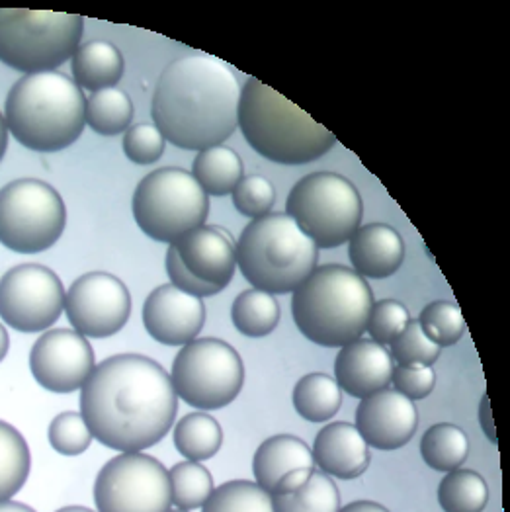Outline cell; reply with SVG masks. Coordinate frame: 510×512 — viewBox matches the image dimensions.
<instances>
[{
    "instance_id": "obj_1",
    "label": "cell",
    "mask_w": 510,
    "mask_h": 512,
    "mask_svg": "<svg viewBox=\"0 0 510 512\" xmlns=\"http://www.w3.org/2000/svg\"><path fill=\"white\" fill-rule=\"evenodd\" d=\"M176 413L178 395L169 372L141 354L106 358L81 389V415L92 438L122 454L161 442Z\"/></svg>"
},
{
    "instance_id": "obj_2",
    "label": "cell",
    "mask_w": 510,
    "mask_h": 512,
    "mask_svg": "<svg viewBox=\"0 0 510 512\" xmlns=\"http://www.w3.org/2000/svg\"><path fill=\"white\" fill-rule=\"evenodd\" d=\"M241 86L233 71L210 55L172 61L159 77L151 116L172 145L206 151L229 139L237 124Z\"/></svg>"
},
{
    "instance_id": "obj_3",
    "label": "cell",
    "mask_w": 510,
    "mask_h": 512,
    "mask_svg": "<svg viewBox=\"0 0 510 512\" xmlns=\"http://www.w3.org/2000/svg\"><path fill=\"white\" fill-rule=\"evenodd\" d=\"M86 98L71 77L49 71L24 75L4 104L8 133L36 153H57L85 131Z\"/></svg>"
},
{
    "instance_id": "obj_4",
    "label": "cell",
    "mask_w": 510,
    "mask_h": 512,
    "mask_svg": "<svg viewBox=\"0 0 510 512\" xmlns=\"http://www.w3.org/2000/svg\"><path fill=\"white\" fill-rule=\"evenodd\" d=\"M237 124L256 153L278 165L313 163L337 143L333 131L258 79L241 88Z\"/></svg>"
},
{
    "instance_id": "obj_5",
    "label": "cell",
    "mask_w": 510,
    "mask_h": 512,
    "mask_svg": "<svg viewBox=\"0 0 510 512\" xmlns=\"http://www.w3.org/2000/svg\"><path fill=\"white\" fill-rule=\"evenodd\" d=\"M374 305L366 278L348 266H317L292 298V315L307 341L342 348L362 339Z\"/></svg>"
},
{
    "instance_id": "obj_6",
    "label": "cell",
    "mask_w": 510,
    "mask_h": 512,
    "mask_svg": "<svg viewBox=\"0 0 510 512\" xmlns=\"http://www.w3.org/2000/svg\"><path fill=\"white\" fill-rule=\"evenodd\" d=\"M319 249L288 214L253 219L237 243V266L266 294H294L317 268Z\"/></svg>"
},
{
    "instance_id": "obj_7",
    "label": "cell",
    "mask_w": 510,
    "mask_h": 512,
    "mask_svg": "<svg viewBox=\"0 0 510 512\" xmlns=\"http://www.w3.org/2000/svg\"><path fill=\"white\" fill-rule=\"evenodd\" d=\"M85 20L79 14L0 8V61L20 73H49L73 59Z\"/></svg>"
},
{
    "instance_id": "obj_8",
    "label": "cell",
    "mask_w": 510,
    "mask_h": 512,
    "mask_svg": "<svg viewBox=\"0 0 510 512\" xmlns=\"http://www.w3.org/2000/svg\"><path fill=\"white\" fill-rule=\"evenodd\" d=\"M131 210L135 223L147 237L174 245L206 225L210 200L192 172L165 167L149 172L137 184Z\"/></svg>"
},
{
    "instance_id": "obj_9",
    "label": "cell",
    "mask_w": 510,
    "mask_h": 512,
    "mask_svg": "<svg viewBox=\"0 0 510 512\" xmlns=\"http://www.w3.org/2000/svg\"><path fill=\"white\" fill-rule=\"evenodd\" d=\"M286 214L317 249H335L362 227L364 204L356 186L342 174L313 172L292 188Z\"/></svg>"
},
{
    "instance_id": "obj_10",
    "label": "cell",
    "mask_w": 510,
    "mask_h": 512,
    "mask_svg": "<svg viewBox=\"0 0 510 512\" xmlns=\"http://www.w3.org/2000/svg\"><path fill=\"white\" fill-rule=\"evenodd\" d=\"M67 225L61 194L47 182L20 178L0 190V245L36 255L51 249Z\"/></svg>"
},
{
    "instance_id": "obj_11",
    "label": "cell",
    "mask_w": 510,
    "mask_h": 512,
    "mask_svg": "<svg viewBox=\"0 0 510 512\" xmlns=\"http://www.w3.org/2000/svg\"><path fill=\"white\" fill-rule=\"evenodd\" d=\"M170 382L184 403L215 411L237 399L245 384L239 352L219 339H194L180 348L172 362Z\"/></svg>"
},
{
    "instance_id": "obj_12",
    "label": "cell",
    "mask_w": 510,
    "mask_h": 512,
    "mask_svg": "<svg viewBox=\"0 0 510 512\" xmlns=\"http://www.w3.org/2000/svg\"><path fill=\"white\" fill-rule=\"evenodd\" d=\"M96 512H169V470L135 452L112 458L94 481Z\"/></svg>"
},
{
    "instance_id": "obj_13",
    "label": "cell",
    "mask_w": 510,
    "mask_h": 512,
    "mask_svg": "<svg viewBox=\"0 0 510 512\" xmlns=\"http://www.w3.org/2000/svg\"><path fill=\"white\" fill-rule=\"evenodd\" d=\"M61 278L42 264H20L0 278V319L20 333H42L65 311Z\"/></svg>"
},
{
    "instance_id": "obj_14",
    "label": "cell",
    "mask_w": 510,
    "mask_h": 512,
    "mask_svg": "<svg viewBox=\"0 0 510 512\" xmlns=\"http://www.w3.org/2000/svg\"><path fill=\"white\" fill-rule=\"evenodd\" d=\"M65 315L73 331L86 339H108L129 321V290L114 274L88 272L65 294Z\"/></svg>"
},
{
    "instance_id": "obj_15",
    "label": "cell",
    "mask_w": 510,
    "mask_h": 512,
    "mask_svg": "<svg viewBox=\"0 0 510 512\" xmlns=\"http://www.w3.org/2000/svg\"><path fill=\"white\" fill-rule=\"evenodd\" d=\"M96 368L90 342L73 329H51L32 346L30 370L43 389L73 393L83 389Z\"/></svg>"
},
{
    "instance_id": "obj_16",
    "label": "cell",
    "mask_w": 510,
    "mask_h": 512,
    "mask_svg": "<svg viewBox=\"0 0 510 512\" xmlns=\"http://www.w3.org/2000/svg\"><path fill=\"white\" fill-rule=\"evenodd\" d=\"M354 427L368 446L391 452L411 442L419 427V411L411 399L385 387L360 399Z\"/></svg>"
},
{
    "instance_id": "obj_17",
    "label": "cell",
    "mask_w": 510,
    "mask_h": 512,
    "mask_svg": "<svg viewBox=\"0 0 510 512\" xmlns=\"http://www.w3.org/2000/svg\"><path fill=\"white\" fill-rule=\"evenodd\" d=\"M143 325L151 339L167 346H184L204 329L206 305L172 284H163L145 299Z\"/></svg>"
},
{
    "instance_id": "obj_18",
    "label": "cell",
    "mask_w": 510,
    "mask_h": 512,
    "mask_svg": "<svg viewBox=\"0 0 510 512\" xmlns=\"http://www.w3.org/2000/svg\"><path fill=\"white\" fill-rule=\"evenodd\" d=\"M184 266L200 280L225 290L237 270V245L217 225H202L172 245Z\"/></svg>"
},
{
    "instance_id": "obj_19",
    "label": "cell",
    "mask_w": 510,
    "mask_h": 512,
    "mask_svg": "<svg viewBox=\"0 0 510 512\" xmlns=\"http://www.w3.org/2000/svg\"><path fill=\"white\" fill-rule=\"evenodd\" d=\"M393 358L389 350L368 339H358L340 348L335 360V382L350 397L364 399L391 384Z\"/></svg>"
},
{
    "instance_id": "obj_20",
    "label": "cell",
    "mask_w": 510,
    "mask_h": 512,
    "mask_svg": "<svg viewBox=\"0 0 510 512\" xmlns=\"http://www.w3.org/2000/svg\"><path fill=\"white\" fill-rule=\"evenodd\" d=\"M313 462L337 479H356L370 468V446L350 423H331L319 430L313 442Z\"/></svg>"
},
{
    "instance_id": "obj_21",
    "label": "cell",
    "mask_w": 510,
    "mask_h": 512,
    "mask_svg": "<svg viewBox=\"0 0 510 512\" xmlns=\"http://www.w3.org/2000/svg\"><path fill=\"white\" fill-rule=\"evenodd\" d=\"M352 270L362 278L383 280L395 274L405 258L401 235L385 223L362 225L348 241Z\"/></svg>"
},
{
    "instance_id": "obj_22",
    "label": "cell",
    "mask_w": 510,
    "mask_h": 512,
    "mask_svg": "<svg viewBox=\"0 0 510 512\" xmlns=\"http://www.w3.org/2000/svg\"><path fill=\"white\" fill-rule=\"evenodd\" d=\"M313 464L311 448L301 438L276 434L264 440L256 450L253 460L255 483L268 495H272L286 473L299 468H313Z\"/></svg>"
},
{
    "instance_id": "obj_23",
    "label": "cell",
    "mask_w": 510,
    "mask_h": 512,
    "mask_svg": "<svg viewBox=\"0 0 510 512\" xmlns=\"http://www.w3.org/2000/svg\"><path fill=\"white\" fill-rule=\"evenodd\" d=\"M124 57L114 43H81L71 59L73 81L81 88L98 92L114 88L122 81L124 75Z\"/></svg>"
},
{
    "instance_id": "obj_24",
    "label": "cell",
    "mask_w": 510,
    "mask_h": 512,
    "mask_svg": "<svg viewBox=\"0 0 510 512\" xmlns=\"http://www.w3.org/2000/svg\"><path fill=\"white\" fill-rule=\"evenodd\" d=\"M192 176L208 196H227L245 178V165L233 149L217 145L198 153Z\"/></svg>"
},
{
    "instance_id": "obj_25",
    "label": "cell",
    "mask_w": 510,
    "mask_h": 512,
    "mask_svg": "<svg viewBox=\"0 0 510 512\" xmlns=\"http://www.w3.org/2000/svg\"><path fill=\"white\" fill-rule=\"evenodd\" d=\"M172 440L178 454L188 462H206L221 450L223 428L204 411L190 413L176 423Z\"/></svg>"
},
{
    "instance_id": "obj_26",
    "label": "cell",
    "mask_w": 510,
    "mask_h": 512,
    "mask_svg": "<svg viewBox=\"0 0 510 512\" xmlns=\"http://www.w3.org/2000/svg\"><path fill=\"white\" fill-rule=\"evenodd\" d=\"M299 417L309 423H327L339 413L342 391L335 378L327 374H307L292 393Z\"/></svg>"
},
{
    "instance_id": "obj_27",
    "label": "cell",
    "mask_w": 510,
    "mask_h": 512,
    "mask_svg": "<svg viewBox=\"0 0 510 512\" xmlns=\"http://www.w3.org/2000/svg\"><path fill=\"white\" fill-rule=\"evenodd\" d=\"M32 470V454L26 438L0 421V503L10 501L26 485Z\"/></svg>"
},
{
    "instance_id": "obj_28",
    "label": "cell",
    "mask_w": 510,
    "mask_h": 512,
    "mask_svg": "<svg viewBox=\"0 0 510 512\" xmlns=\"http://www.w3.org/2000/svg\"><path fill=\"white\" fill-rule=\"evenodd\" d=\"M468 434L456 425L438 423L428 428L421 440V456L426 466L436 471L460 470L468 460Z\"/></svg>"
},
{
    "instance_id": "obj_29",
    "label": "cell",
    "mask_w": 510,
    "mask_h": 512,
    "mask_svg": "<svg viewBox=\"0 0 510 512\" xmlns=\"http://www.w3.org/2000/svg\"><path fill=\"white\" fill-rule=\"evenodd\" d=\"M86 126L104 137L126 133L133 120V102L124 90L106 88L86 98Z\"/></svg>"
},
{
    "instance_id": "obj_30",
    "label": "cell",
    "mask_w": 510,
    "mask_h": 512,
    "mask_svg": "<svg viewBox=\"0 0 510 512\" xmlns=\"http://www.w3.org/2000/svg\"><path fill=\"white\" fill-rule=\"evenodd\" d=\"M231 319L239 333L251 339L270 335L280 323V305L272 294L260 290H245L233 301Z\"/></svg>"
},
{
    "instance_id": "obj_31",
    "label": "cell",
    "mask_w": 510,
    "mask_h": 512,
    "mask_svg": "<svg viewBox=\"0 0 510 512\" xmlns=\"http://www.w3.org/2000/svg\"><path fill=\"white\" fill-rule=\"evenodd\" d=\"M438 503L444 512H483L489 487L477 471H450L438 485Z\"/></svg>"
},
{
    "instance_id": "obj_32",
    "label": "cell",
    "mask_w": 510,
    "mask_h": 512,
    "mask_svg": "<svg viewBox=\"0 0 510 512\" xmlns=\"http://www.w3.org/2000/svg\"><path fill=\"white\" fill-rule=\"evenodd\" d=\"M274 512H339L340 491L331 475L311 473L309 481L290 495L272 497Z\"/></svg>"
},
{
    "instance_id": "obj_33",
    "label": "cell",
    "mask_w": 510,
    "mask_h": 512,
    "mask_svg": "<svg viewBox=\"0 0 510 512\" xmlns=\"http://www.w3.org/2000/svg\"><path fill=\"white\" fill-rule=\"evenodd\" d=\"M170 499L180 511L202 509L212 495L213 477L200 462H180L169 471Z\"/></svg>"
},
{
    "instance_id": "obj_34",
    "label": "cell",
    "mask_w": 510,
    "mask_h": 512,
    "mask_svg": "<svg viewBox=\"0 0 510 512\" xmlns=\"http://www.w3.org/2000/svg\"><path fill=\"white\" fill-rule=\"evenodd\" d=\"M202 512H274L272 495L255 481H227L213 489Z\"/></svg>"
},
{
    "instance_id": "obj_35",
    "label": "cell",
    "mask_w": 510,
    "mask_h": 512,
    "mask_svg": "<svg viewBox=\"0 0 510 512\" xmlns=\"http://www.w3.org/2000/svg\"><path fill=\"white\" fill-rule=\"evenodd\" d=\"M426 337L440 348L454 346L466 333V321L460 307L452 301H432L419 315Z\"/></svg>"
},
{
    "instance_id": "obj_36",
    "label": "cell",
    "mask_w": 510,
    "mask_h": 512,
    "mask_svg": "<svg viewBox=\"0 0 510 512\" xmlns=\"http://www.w3.org/2000/svg\"><path fill=\"white\" fill-rule=\"evenodd\" d=\"M391 358L397 366H432L440 358V346L425 335L419 321L411 319L399 337L389 344Z\"/></svg>"
},
{
    "instance_id": "obj_37",
    "label": "cell",
    "mask_w": 510,
    "mask_h": 512,
    "mask_svg": "<svg viewBox=\"0 0 510 512\" xmlns=\"http://www.w3.org/2000/svg\"><path fill=\"white\" fill-rule=\"evenodd\" d=\"M47 438L51 448L61 456H81L92 442V434L86 427L83 415L75 411L57 415L49 425Z\"/></svg>"
},
{
    "instance_id": "obj_38",
    "label": "cell",
    "mask_w": 510,
    "mask_h": 512,
    "mask_svg": "<svg viewBox=\"0 0 510 512\" xmlns=\"http://www.w3.org/2000/svg\"><path fill=\"white\" fill-rule=\"evenodd\" d=\"M231 196H233L235 210L251 219L270 214L276 204V190L272 182L258 174L245 176L237 184V188L231 192Z\"/></svg>"
},
{
    "instance_id": "obj_39",
    "label": "cell",
    "mask_w": 510,
    "mask_h": 512,
    "mask_svg": "<svg viewBox=\"0 0 510 512\" xmlns=\"http://www.w3.org/2000/svg\"><path fill=\"white\" fill-rule=\"evenodd\" d=\"M411 321L409 309L397 299H380L374 301L366 331L370 333L372 341L387 346L399 337V333Z\"/></svg>"
},
{
    "instance_id": "obj_40",
    "label": "cell",
    "mask_w": 510,
    "mask_h": 512,
    "mask_svg": "<svg viewBox=\"0 0 510 512\" xmlns=\"http://www.w3.org/2000/svg\"><path fill=\"white\" fill-rule=\"evenodd\" d=\"M165 137L153 124H137L126 131L124 153L135 165H153L165 153Z\"/></svg>"
},
{
    "instance_id": "obj_41",
    "label": "cell",
    "mask_w": 510,
    "mask_h": 512,
    "mask_svg": "<svg viewBox=\"0 0 510 512\" xmlns=\"http://www.w3.org/2000/svg\"><path fill=\"white\" fill-rule=\"evenodd\" d=\"M393 389L411 401L428 397L436 384V374L430 366H395L391 374Z\"/></svg>"
},
{
    "instance_id": "obj_42",
    "label": "cell",
    "mask_w": 510,
    "mask_h": 512,
    "mask_svg": "<svg viewBox=\"0 0 510 512\" xmlns=\"http://www.w3.org/2000/svg\"><path fill=\"white\" fill-rule=\"evenodd\" d=\"M167 274H169L170 284L174 288H178L180 292L184 294H190V296H196V298H210L219 294L221 290L215 288L212 284L196 278L186 266L184 262L180 260V256L176 253V249L170 245L169 251H167Z\"/></svg>"
},
{
    "instance_id": "obj_43",
    "label": "cell",
    "mask_w": 510,
    "mask_h": 512,
    "mask_svg": "<svg viewBox=\"0 0 510 512\" xmlns=\"http://www.w3.org/2000/svg\"><path fill=\"white\" fill-rule=\"evenodd\" d=\"M311 473H313V468H299V470L286 473V475L280 479V483L276 485L272 497H274V495H290V493H296L298 489H301V487L309 481Z\"/></svg>"
},
{
    "instance_id": "obj_44",
    "label": "cell",
    "mask_w": 510,
    "mask_h": 512,
    "mask_svg": "<svg viewBox=\"0 0 510 512\" xmlns=\"http://www.w3.org/2000/svg\"><path fill=\"white\" fill-rule=\"evenodd\" d=\"M479 423H481V428H483L485 436H487L493 444H497V430H495V425H493L491 403H489V395H487V393L481 397V403H479Z\"/></svg>"
},
{
    "instance_id": "obj_45",
    "label": "cell",
    "mask_w": 510,
    "mask_h": 512,
    "mask_svg": "<svg viewBox=\"0 0 510 512\" xmlns=\"http://www.w3.org/2000/svg\"><path fill=\"white\" fill-rule=\"evenodd\" d=\"M339 512H389L380 503H374V501H354L350 505H346L344 509H340Z\"/></svg>"
},
{
    "instance_id": "obj_46",
    "label": "cell",
    "mask_w": 510,
    "mask_h": 512,
    "mask_svg": "<svg viewBox=\"0 0 510 512\" xmlns=\"http://www.w3.org/2000/svg\"><path fill=\"white\" fill-rule=\"evenodd\" d=\"M0 512H36L32 507L24 505V503H16V501H4L0 503Z\"/></svg>"
},
{
    "instance_id": "obj_47",
    "label": "cell",
    "mask_w": 510,
    "mask_h": 512,
    "mask_svg": "<svg viewBox=\"0 0 510 512\" xmlns=\"http://www.w3.org/2000/svg\"><path fill=\"white\" fill-rule=\"evenodd\" d=\"M6 147H8V128H6V120H4V116L0 114V161L4 159Z\"/></svg>"
},
{
    "instance_id": "obj_48",
    "label": "cell",
    "mask_w": 510,
    "mask_h": 512,
    "mask_svg": "<svg viewBox=\"0 0 510 512\" xmlns=\"http://www.w3.org/2000/svg\"><path fill=\"white\" fill-rule=\"evenodd\" d=\"M8 348H10V337H8L6 327L0 323V362L6 358Z\"/></svg>"
},
{
    "instance_id": "obj_49",
    "label": "cell",
    "mask_w": 510,
    "mask_h": 512,
    "mask_svg": "<svg viewBox=\"0 0 510 512\" xmlns=\"http://www.w3.org/2000/svg\"><path fill=\"white\" fill-rule=\"evenodd\" d=\"M55 512H94L90 511V509H86V507H63V509H59V511Z\"/></svg>"
},
{
    "instance_id": "obj_50",
    "label": "cell",
    "mask_w": 510,
    "mask_h": 512,
    "mask_svg": "<svg viewBox=\"0 0 510 512\" xmlns=\"http://www.w3.org/2000/svg\"><path fill=\"white\" fill-rule=\"evenodd\" d=\"M169 512H190V511H180V509H176V511H169Z\"/></svg>"
}]
</instances>
